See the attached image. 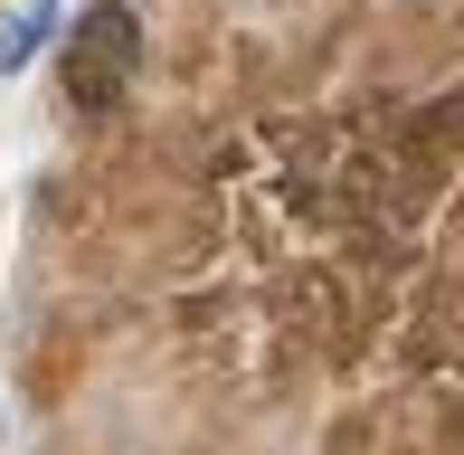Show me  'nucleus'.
<instances>
[{
  "instance_id": "obj_1",
  "label": "nucleus",
  "mask_w": 464,
  "mask_h": 455,
  "mask_svg": "<svg viewBox=\"0 0 464 455\" xmlns=\"http://www.w3.org/2000/svg\"><path fill=\"white\" fill-rule=\"evenodd\" d=\"M133 76H142V19L123 0H95L76 19V38H67V105L86 123H104V114H123Z\"/></svg>"
},
{
  "instance_id": "obj_2",
  "label": "nucleus",
  "mask_w": 464,
  "mask_h": 455,
  "mask_svg": "<svg viewBox=\"0 0 464 455\" xmlns=\"http://www.w3.org/2000/svg\"><path fill=\"white\" fill-rule=\"evenodd\" d=\"M57 19H67V0H19L10 19H0V76H19L38 48L57 38Z\"/></svg>"
}]
</instances>
